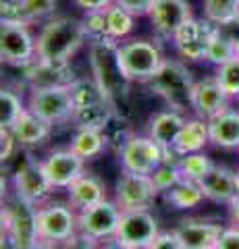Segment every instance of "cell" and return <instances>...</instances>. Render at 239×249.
<instances>
[{"label":"cell","instance_id":"6da1fadb","mask_svg":"<svg viewBox=\"0 0 239 249\" xmlns=\"http://www.w3.org/2000/svg\"><path fill=\"white\" fill-rule=\"evenodd\" d=\"M88 54H90L92 79L100 85V89L106 93V98L110 100L114 110H117L119 102L127 98L129 83H131L121 62L119 42L112 40V37L92 40Z\"/></svg>","mask_w":239,"mask_h":249},{"label":"cell","instance_id":"7a4b0ae2","mask_svg":"<svg viewBox=\"0 0 239 249\" xmlns=\"http://www.w3.org/2000/svg\"><path fill=\"white\" fill-rule=\"evenodd\" d=\"M88 40L83 23L73 17H55L46 21L36 37L37 58L55 60V62H69L71 56Z\"/></svg>","mask_w":239,"mask_h":249},{"label":"cell","instance_id":"3957f363","mask_svg":"<svg viewBox=\"0 0 239 249\" xmlns=\"http://www.w3.org/2000/svg\"><path fill=\"white\" fill-rule=\"evenodd\" d=\"M73 116L77 129H100L104 131L114 116V106L94 79H75L71 85Z\"/></svg>","mask_w":239,"mask_h":249},{"label":"cell","instance_id":"277c9868","mask_svg":"<svg viewBox=\"0 0 239 249\" xmlns=\"http://www.w3.org/2000/svg\"><path fill=\"white\" fill-rule=\"evenodd\" d=\"M148 85L173 110L181 114L185 110H191V91H194L196 81L191 79V73L183 62L166 58L158 73L148 81Z\"/></svg>","mask_w":239,"mask_h":249},{"label":"cell","instance_id":"5b68a950","mask_svg":"<svg viewBox=\"0 0 239 249\" xmlns=\"http://www.w3.org/2000/svg\"><path fill=\"white\" fill-rule=\"evenodd\" d=\"M181 156L175 150L166 152L150 135H129L121 145L123 170L140 175H152L163 162H179Z\"/></svg>","mask_w":239,"mask_h":249},{"label":"cell","instance_id":"8992f818","mask_svg":"<svg viewBox=\"0 0 239 249\" xmlns=\"http://www.w3.org/2000/svg\"><path fill=\"white\" fill-rule=\"evenodd\" d=\"M2 231L9 235L19 249L34 247L40 235H37V206L29 204L15 193L6 197L2 208Z\"/></svg>","mask_w":239,"mask_h":249},{"label":"cell","instance_id":"52a82bcc","mask_svg":"<svg viewBox=\"0 0 239 249\" xmlns=\"http://www.w3.org/2000/svg\"><path fill=\"white\" fill-rule=\"evenodd\" d=\"M79 232V216L71 204L46 201L37 208V235L40 241L63 245Z\"/></svg>","mask_w":239,"mask_h":249},{"label":"cell","instance_id":"ba28073f","mask_svg":"<svg viewBox=\"0 0 239 249\" xmlns=\"http://www.w3.org/2000/svg\"><path fill=\"white\" fill-rule=\"evenodd\" d=\"M119 54L131 83H148L166 60L156 44L146 40H129L119 44Z\"/></svg>","mask_w":239,"mask_h":249},{"label":"cell","instance_id":"9c48e42d","mask_svg":"<svg viewBox=\"0 0 239 249\" xmlns=\"http://www.w3.org/2000/svg\"><path fill=\"white\" fill-rule=\"evenodd\" d=\"M158 196L160 191L156 183H154L152 175L123 170L121 177L117 178L114 201H117V206L123 212L125 210H150L154 206V201L158 199Z\"/></svg>","mask_w":239,"mask_h":249},{"label":"cell","instance_id":"30bf717a","mask_svg":"<svg viewBox=\"0 0 239 249\" xmlns=\"http://www.w3.org/2000/svg\"><path fill=\"white\" fill-rule=\"evenodd\" d=\"M27 108L50 124L71 121L73 116V96L69 85L55 88H36L29 91Z\"/></svg>","mask_w":239,"mask_h":249},{"label":"cell","instance_id":"8fae6325","mask_svg":"<svg viewBox=\"0 0 239 249\" xmlns=\"http://www.w3.org/2000/svg\"><path fill=\"white\" fill-rule=\"evenodd\" d=\"M0 56L2 62L25 69L37 58L36 37L29 31V25L0 23Z\"/></svg>","mask_w":239,"mask_h":249},{"label":"cell","instance_id":"7c38bea8","mask_svg":"<svg viewBox=\"0 0 239 249\" xmlns=\"http://www.w3.org/2000/svg\"><path fill=\"white\" fill-rule=\"evenodd\" d=\"M77 216H79V232L98 241V243H104V241L117 235L123 210L117 206V201L102 199L98 204L77 212Z\"/></svg>","mask_w":239,"mask_h":249},{"label":"cell","instance_id":"4fadbf2b","mask_svg":"<svg viewBox=\"0 0 239 249\" xmlns=\"http://www.w3.org/2000/svg\"><path fill=\"white\" fill-rule=\"evenodd\" d=\"M219 25H214L208 19H194L191 17L181 29L175 34L173 44L177 52L187 60H206V52L212 37L217 36Z\"/></svg>","mask_w":239,"mask_h":249},{"label":"cell","instance_id":"5bb4252c","mask_svg":"<svg viewBox=\"0 0 239 249\" xmlns=\"http://www.w3.org/2000/svg\"><path fill=\"white\" fill-rule=\"evenodd\" d=\"M158 220L150 210H125L114 239L133 249H146L158 237Z\"/></svg>","mask_w":239,"mask_h":249},{"label":"cell","instance_id":"9a60e30c","mask_svg":"<svg viewBox=\"0 0 239 249\" xmlns=\"http://www.w3.org/2000/svg\"><path fill=\"white\" fill-rule=\"evenodd\" d=\"M42 170L52 189H67L73 181H77L86 173V160L77 156L71 147L52 152L48 158L42 160Z\"/></svg>","mask_w":239,"mask_h":249},{"label":"cell","instance_id":"2e32d148","mask_svg":"<svg viewBox=\"0 0 239 249\" xmlns=\"http://www.w3.org/2000/svg\"><path fill=\"white\" fill-rule=\"evenodd\" d=\"M13 187L19 197L37 208L46 204V199H48L52 191V185L48 183V178H46L42 170V162H36L32 158H27L17 168V173L13 177Z\"/></svg>","mask_w":239,"mask_h":249},{"label":"cell","instance_id":"e0dca14e","mask_svg":"<svg viewBox=\"0 0 239 249\" xmlns=\"http://www.w3.org/2000/svg\"><path fill=\"white\" fill-rule=\"evenodd\" d=\"M229 93L221 88L217 77H206L202 81H196L194 91H191V110L196 116L204 121H212L214 116L229 110Z\"/></svg>","mask_w":239,"mask_h":249},{"label":"cell","instance_id":"ac0fdd59","mask_svg":"<svg viewBox=\"0 0 239 249\" xmlns=\"http://www.w3.org/2000/svg\"><path fill=\"white\" fill-rule=\"evenodd\" d=\"M148 17L158 36L173 40L181 25L191 19V6L187 0H154Z\"/></svg>","mask_w":239,"mask_h":249},{"label":"cell","instance_id":"d6986e66","mask_svg":"<svg viewBox=\"0 0 239 249\" xmlns=\"http://www.w3.org/2000/svg\"><path fill=\"white\" fill-rule=\"evenodd\" d=\"M221 224L202 220V218H183L177 224L175 235L179 237L185 249H217V243L222 235Z\"/></svg>","mask_w":239,"mask_h":249},{"label":"cell","instance_id":"ffe728a7","mask_svg":"<svg viewBox=\"0 0 239 249\" xmlns=\"http://www.w3.org/2000/svg\"><path fill=\"white\" fill-rule=\"evenodd\" d=\"M25 81L29 88H55V85H71L75 81V73L69 62H55L36 58L25 69Z\"/></svg>","mask_w":239,"mask_h":249},{"label":"cell","instance_id":"44dd1931","mask_svg":"<svg viewBox=\"0 0 239 249\" xmlns=\"http://www.w3.org/2000/svg\"><path fill=\"white\" fill-rule=\"evenodd\" d=\"M198 183L204 191V197L214 201V204H227L229 206L231 201L239 196L235 170H229L227 166L214 164L210 170H208V175H204Z\"/></svg>","mask_w":239,"mask_h":249},{"label":"cell","instance_id":"7402d4cb","mask_svg":"<svg viewBox=\"0 0 239 249\" xmlns=\"http://www.w3.org/2000/svg\"><path fill=\"white\" fill-rule=\"evenodd\" d=\"M185 121L187 119H185L181 112L168 108V110L154 114L150 119L148 135L154 139V142H158L160 145H163L166 152H171V150H175V142H177V137H179V133H181Z\"/></svg>","mask_w":239,"mask_h":249},{"label":"cell","instance_id":"603a6c76","mask_svg":"<svg viewBox=\"0 0 239 249\" xmlns=\"http://www.w3.org/2000/svg\"><path fill=\"white\" fill-rule=\"evenodd\" d=\"M67 197H69V204H71L77 212H81V210L106 199V187L96 175L83 173L77 181H73L67 187Z\"/></svg>","mask_w":239,"mask_h":249},{"label":"cell","instance_id":"cb8c5ba5","mask_svg":"<svg viewBox=\"0 0 239 249\" xmlns=\"http://www.w3.org/2000/svg\"><path fill=\"white\" fill-rule=\"evenodd\" d=\"M210 143L222 150H239V108H229L208 121Z\"/></svg>","mask_w":239,"mask_h":249},{"label":"cell","instance_id":"d4e9b609","mask_svg":"<svg viewBox=\"0 0 239 249\" xmlns=\"http://www.w3.org/2000/svg\"><path fill=\"white\" fill-rule=\"evenodd\" d=\"M13 133H15V137H17L19 145H23V147H36V145H42L46 139L50 137L52 124L46 123L44 119H40V116L34 114L27 108V110L21 114V119L15 123Z\"/></svg>","mask_w":239,"mask_h":249},{"label":"cell","instance_id":"484cf974","mask_svg":"<svg viewBox=\"0 0 239 249\" xmlns=\"http://www.w3.org/2000/svg\"><path fill=\"white\" fill-rule=\"evenodd\" d=\"M210 143V129H208V121L200 119H187L181 129L179 137L175 142V152L179 156H187V154H196L202 152L204 147Z\"/></svg>","mask_w":239,"mask_h":249},{"label":"cell","instance_id":"4316f807","mask_svg":"<svg viewBox=\"0 0 239 249\" xmlns=\"http://www.w3.org/2000/svg\"><path fill=\"white\" fill-rule=\"evenodd\" d=\"M166 201L171 204L175 210H191V208H198L204 197V191L200 187L198 181H189V178H181L171 191L165 193Z\"/></svg>","mask_w":239,"mask_h":249},{"label":"cell","instance_id":"83f0119b","mask_svg":"<svg viewBox=\"0 0 239 249\" xmlns=\"http://www.w3.org/2000/svg\"><path fill=\"white\" fill-rule=\"evenodd\" d=\"M106 143H109V139H106L104 131L100 129H77V133L73 135L71 139V150L81 156L83 160H92L96 158V156H100L104 152Z\"/></svg>","mask_w":239,"mask_h":249},{"label":"cell","instance_id":"f1b7e54d","mask_svg":"<svg viewBox=\"0 0 239 249\" xmlns=\"http://www.w3.org/2000/svg\"><path fill=\"white\" fill-rule=\"evenodd\" d=\"M106 31H109V37L112 40H123V37H127L131 31L135 27V17L131 15L129 11L121 9L119 4H110L106 6Z\"/></svg>","mask_w":239,"mask_h":249},{"label":"cell","instance_id":"f546056e","mask_svg":"<svg viewBox=\"0 0 239 249\" xmlns=\"http://www.w3.org/2000/svg\"><path fill=\"white\" fill-rule=\"evenodd\" d=\"M239 17V0H204V19L214 25H225Z\"/></svg>","mask_w":239,"mask_h":249},{"label":"cell","instance_id":"4dcf8cb0","mask_svg":"<svg viewBox=\"0 0 239 249\" xmlns=\"http://www.w3.org/2000/svg\"><path fill=\"white\" fill-rule=\"evenodd\" d=\"M25 110L27 108L23 106V100L13 89L4 88L0 91V124L2 129H13Z\"/></svg>","mask_w":239,"mask_h":249},{"label":"cell","instance_id":"1f68e13d","mask_svg":"<svg viewBox=\"0 0 239 249\" xmlns=\"http://www.w3.org/2000/svg\"><path fill=\"white\" fill-rule=\"evenodd\" d=\"M212 166H214L212 160L208 158L204 152L181 156V160H179L181 175H183V178H189V181H200L204 175H208V170H210Z\"/></svg>","mask_w":239,"mask_h":249},{"label":"cell","instance_id":"d6a6232c","mask_svg":"<svg viewBox=\"0 0 239 249\" xmlns=\"http://www.w3.org/2000/svg\"><path fill=\"white\" fill-rule=\"evenodd\" d=\"M0 21L15 25H32L36 21L23 0H0Z\"/></svg>","mask_w":239,"mask_h":249},{"label":"cell","instance_id":"836d02e7","mask_svg":"<svg viewBox=\"0 0 239 249\" xmlns=\"http://www.w3.org/2000/svg\"><path fill=\"white\" fill-rule=\"evenodd\" d=\"M217 81L229 93V98H239V56H233L225 65L217 67Z\"/></svg>","mask_w":239,"mask_h":249},{"label":"cell","instance_id":"e575fe53","mask_svg":"<svg viewBox=\"0 0 239 249\" xmlns=\"http://www.w3.org/2000/svg\"><path fill=\"white\" fill-rule=\"evenodd\" d=\"M233 56H237L233 42H231L227 36H222V34H221V29H219V31H217V36L212 37L210 46H208L206 60H208V62H212V65H217V67H221V65H225V62L231 60Z\"/></svg>","mask_w":239,"mask_h":249},{"label":"cell","instance_id":"d590c367","mask_svg":"<svg viewBox=\"0 0 239 249\" xmlns=\"http://www.w3.org/2000/svg\"><path fill=\"white\" fill-rule=\"evenodd\" d=\"M152 178H154V183H156L160 193L171 191L173 187L183 178L181 168H179V162H163V164H160L152 173Z\"/></svg>","mask_w":239,"mask_h":249},{"label":"cell","instance_id":"8d00e7d4","mask_svg":"<svg viewBox=\"0 0 239 249\" xmlns=\"http://www.w3.org/2000/svg\"><path fill=\"white\" fill-rule=\"evenodd\" d=\"M106 9L102 11H88L86 17H83V29H86L88 42L92 40H102V37H109V31H106Z\"/></svg>","mask_w":239,"mask_h":249},{"label":"cell","instance_id":"74e56055","mask_svg":"<svg viewBox=\"0 0 239 249\" xmlns=\"http://www.w3.org/2000/svg\"><path fill=\"white\" fill-rule=\"evenodd\" d=\"M23 2H25L27 11L32 13V17L37 21V19H44L55 13L58 0H23Z\"/></svg>","mask_w":239,"mask_h":249},{"label":"cell","instance_id":"f35d334b","mask_svg":"<svg viewBox=\"0 0 239 249\" xmlns=\"http://www.w3.org/2000/svg\"><path fill=\"white\" fill-rule=\"evenodd\" d=\"M114 4H119L121 9L129 11L133 17H146L150 15L154 0H114Z\"/></svg>","mask_w":239,"mask_h":249},{"label":"cell","instance_id":"ab89813d","mask_svg":"<svg viewBox=\"0 0 239 249\" xmlns=\"http://www.w3.org/2000/svg\"><path fill=\"white\" fill-rule=\"evenodd\" d=\"M58 249H102V243L90 239L88 235H83V232H77L75 237L65 241L63 245H58Z\"/></svg>","mask_w":239,"mask_h":249},{"label":"cell","instance_id":"60d3db41","mask_svg":"<svg viewBox=\"0 0 239 249\" xmlns=\"http://www.w3.org/2000/svg\"><path fill=\"white\" fill-rule=\"evenodd\" d=\"M146 249H185V247L181 245L179 237H177L173 231V232H158V237Z\"/></svg>","mask_w":239,"mask_h":249},{"label":"cell","instance_id":"b9f144b4","mask_svg":"<svg viewBox=\"0 0 239 249\" xmlns=\"http://www.w3.org/2000/svg\"><path fill=\"white\" fill-rule=\"evenodd\" d=\"M15 145H19V142H17V137H15L13 129H2L0 131V158H2V162L9 160L13 156Z\"/></svg>","mask_w":239,"mask_h":249},{"label":"cell","instance_id":"7bdbcfd3","mask_svg":"<svg viewBox=\"0 0 239 249\" xmlns=\"http://www.w3.org/2000/svg\"><path fill=\"white\" fill-rule=\"evenodd\" d=\"M217 249H239V229L231 227L225 229L217 243Z\"/></svg>","mask_w":239,"mask_h":249},{"label":"cell","instance_id":"ee69618b","mask_svg":"<svg viewBox=\"0 0 239 249\" xmlns=\"http://www.w3.org/2000/svg\"><path fill=\"white\" fill-rule=\"evenodd\" d=\"M73 2L88 13V11H102L106 6H110L114 0H73Z\"/></svg>","mask_w":239,"mask_h":249},{"label":"cell","instance_id":"f6af8a7d","mask_svg":"<svg viewBox=\"0 0 239 249\" xmlns=\"http://www.w3.org/2000/svg\"><path fill=\"white\" fill-rule=\"evenodd\" d=\"M219 29H221V34H222V36H227L229 40L233 42V46L239 42V17H235L233 21L225 23V25H221Z\"/></svg>","mask_w":239,"mask_h":249},{"label":"cell","instance_id":"bcb514c9","mask_svg":"<svg viewBox=\"0 0 239 249\" xmlns=\"http://www.w3.org/2000/svg\"><path fill=\"white\" fill-rule=\"evenodd\" d=\"M229 218H231V222H233V227L239 229V196L229 204Z\"/></svg>","mask_w":239,"mask_h":249},{"label":"cell","instance_id":"7dc6e473","mask_svg":"<svg viewBox=\"0 0 239 249\" xmlns=\"http://www.w3.org/2000/svg\"><path fill=\"white\" fill-rule=\"evenodd\" d=\"M102 249H133V247H129V245H125V243H121L119 239H109V241H104L102 243Z\"/></svg>","mask_w":239,"mask_h":249},{"label":"cell","instance_id":"c3c4849f","mask_svg":"<svg viewBox=\"0 0 239 249\" xmlns=\"http://www.w3.org/2000/svg\"><path fill=\"white\" fill-rule=\"evenodd\" d=\"M29 249H58V245H52V243H46V241H37V243L34 247Z\"/></svg>","mask_w":239,"mask_h":249},{"label":"cell","instance_id":"681fc988","mask_svg":"<svg viewBox=\"0 0 239 249\" xmlns=\"http://www.w3.org/2000/svg\"><path fill=\"white\" fill-rule=\"evenodd\" d=\"M235 52H237V56H239V42L235 44Z\"/></svg>","mask_w":239,"mask_h":249},{"label":"cell","instance_id":"f907efd6","mask_svg":"<svg viewBox=\"0 0 239 249\" xmlns=\"http://www.w3.org/2000/svg\"><path fill=\"white\" fill-rule=\"evenodd\" d=\"M235 177H237V185H239V168L235 170Z\"/></svg>","mask_w":239,"mask_h":249}]
</instances>
